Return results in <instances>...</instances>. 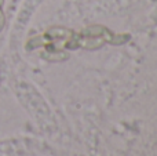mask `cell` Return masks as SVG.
<instances>
[{
    "label": "cell",
    "instance_id": "1",
    "mask_svg": "<svg viewBox=\"0 0 157 156\" xmlns=\"http://www.w3.org/2000/svg\"><path fill=\"white\" fill-rule=\"evenodd\" d=\"M3 25H4V15H3V13H2V8H0V30H2Z\"/></svg>",
    "mask_w": 157,
    "mask_h": 156
}]
</instances>
